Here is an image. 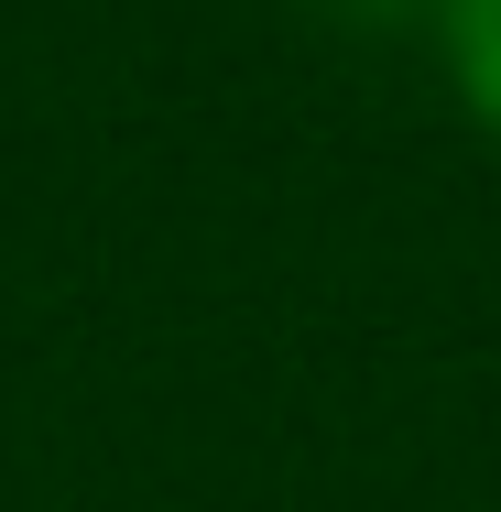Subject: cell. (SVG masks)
Segmentation results:
<instances>
[{
  "label": "cell",
  "instance_id": "6da1fadb",
  "mask_svg": "<svg viewBox=\"0 0 501 512\" xmlns=\"http://www.w3.org/2000/svg\"><path fill=\"white\" fill-rule=\"evenodd\" d=\"M447 33V77H458V109L501 142V0H447L436 11Z\"/></svg>",
  "mask_w": 501,
  "mask_h": 512
},
{
  "label": "cell",
  "instance_id": "7a4b0ae2",
  "mask_svg": "<svg viewBox=\"0 0 501 512\" xmlns=\"http://www.w3.org/2000/svg\"><path fill=\"white\" fill-rule=\"evenodd\" d=\"M327 11H338V22H414V11H425V22H436V11H447V0H327Z\"/></svg>",
  "mask_w": 501,
  "mask_h": 512
}]
</instances>
